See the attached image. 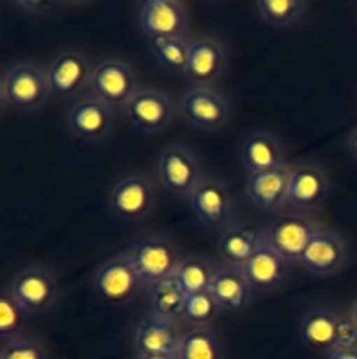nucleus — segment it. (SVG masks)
Returning <instances> with one entry per match:
<instances>
[{"mask_svg":"<svg viewBox=\"0 0 357 359\" xmlns=\"http://www.w3.org/2000/svg\"><path fill=\"white\" fill-rule=\"evenodd\" d=\"M49 95L48 67L41 63L21 60L10 63L2 72L0 97L4 105L28 112L41 107Z\"/></svg>","mask_w":357,"mask_h":359,"instance_id":"f257e3e1","label":"nucleus"},{"mask_svg":"<svg viewBox=\"0 0 357 359\" xmlns=\"http://www.w3.org/2000/svg\"><path fill=\"white\" fill-rule=\"evenodd\" d=\"M322 224L307 212L282 210L261 230V241L275 249L289 263H300L317 230Z\"/></svg>","mask_w":357,"mask_h":359,"instance_id":"f03ea898","label":"nucleus"},{"mask_svg":"<svg viewBox=\"0 0 357 359\" xmlns=\"http://www.w3.org/2000/svg\"><path fill=\"white\" fill-rule=\"evenodd\" d=\"M126 255L135 266L144 287H150L175 277L182 262L174 242L161 233H149L136 238Z\"/></svg>","mask_w":357,"mask_h":359,"instance_id":"7ed1b4c3","label":"nucleus"},{"mask_svg":"<svg viewBox=\"0 0 357 359\" xmlns=\"http://www.w3.org/2000/svg\"><path fill=\"white\" fill-rule=\"evenodd\" d=\"M192 217L206 230L224 231L234 223V196L230 186L214 174H205L188 198Z\"/></svg>","mask_w":357,"mask_h":359,"instance_id":"20e7f679","label":"nucleus"},{"mask_svg":"<svg viewBox=\"0 0 357 359\" xmlns=\"http://www.w3.org/2000/svg\"><path fill=\"white\" fill-rule=\"evenodd\" d=\"M177 112L189 126L217 132L231 118V102L214 86H189L177 98Z\"/></svg>","mask_w":357,"mask_h":359,"instance_id":"39448f33","label":"nucleus"},{"mask_svg":"<svg viewBox=\"0 0 357 359\" xmlns=\"http://www.w3.org/2000/svg\"><path fill=\"white\" fill-rule=\"evenodd\" d=\"M126 121L133 130L147 135L161 133L177 114V102L160 88H140L122 107Z\"/></svg>","mask_w":357,"mask_h":359,"instance_id":"423d86ee","label":"nucleus"},{"mask_svg":"<svg viewBox=\"0 0 357 359\" xmlns=\"http://www.w3.org/2000/svg\"><path fill=\"white\" fill-rule=\"evenodd\" d=\"M202 161L195 149L186 144H172L156 161V177L167 191L189 198L203 177Z\"/></svg>","mask_w":357,"mask_h":359,"instance_id":"0eeeda50","label":"nucleus"},{"mask_svg":"<svg viewBox=\"0 0 357 359\" xmlns=\"http://www.w3.org/2000/svg\"><path fill=\"white\" fill-rule=\"evenodd\" d=\"M97 297L107 305H126L135 300L144 284L128 255H115L98 265L93 276Z\"/></svg>","mask_w":357,"mask_h":359,"instance_id":"6e6552de","label":"nucleus"},{"mask_svg":"<svg viewBox=\"0 0 357 359\" xmlns=\"http://www.w3.org/2000/svg\"><path fill=\"white\" fill-rule=\"evenodd\" d=\"M156 203V189L150 179L140 174L121 175L108 193V209L126 224L146 219Z\"/></svg>","mask_w":357,"mask_h":359,"instance_id":"1a4fd4ad","label":"nucleus"},{"mask_svg":"<svg viewBox=\"0 0 357 359\" xmlns=\"http://www.w3.org/2000/svg\"><path fill=\"white\" fill-rule=\"evenodd\" d=\"M90 88L91 95L105 102L108 107L122 109L140 90V84L135 69L126 60L111 56L94 67Z\"/></svg>","mask_w":357,"mask_h":359,"instance_id":"9d476101","label":"nucleus"},{"mask_svg":"<svg viewBox=\"0 0 357 359\" xmlns=\"http://www.w3.org/2000/svg\"><path fill=\"white\" fill-rule=\"evenodd\" d=\"M7 286L28 314H46L58 300V280L44 265L24 266Z\"/></svg>","mask_w":357,"mask_h":359,"instance_id":"9b49d317","label":"nucleus"},{"mask_svg":"<svg viewBox=\"0 0 357 359\" xmlns=\"http://www.w3.org/2000/svg\"><path fill=\"white\" fill-rule=\"evenodd\" d=\"M329 179L317 161H298L290 165V181L286 207L296 212H310L326 202Z\"/></svg>","mask_w":357,"mask_h":359,"instance_id":"f8f14e48","label":"nucleus"},{"mask_svg":"<svg viewBox=\"0 0 357 359\" xmlns=\"http://www.w3.org/2000/svg\"><path fill=\"white\" fill-rule=\"evenodd\" d=\"M136 13L146 39L186 37L188 34V9L178 0H140Z\"/></svg>","mask_w":357,"mask_h":359,"instance_id":"ddd939ff","label":"nucleus"},{"mask_svg":"<svg viewBox=\"0 0 357 359\" xmlns=\"http://www.w3.org/2000/svg\"><path fill=\"white\" fill-rule=\"evenodd\" d=\"M349 262V245L336 230L322 226L314 235L300 265L315 277H331L342 272Z\"/></svg>","mask_w":357,"mask_h":359,"instance_id":"4468645a","label":"nucleus"},{"mask_svg":"<svg viewBox=\"0 0 357 359\" xmlns=\"http://www.w3.org/2000/svg\"><path fill=\"white\" fill-rule=\"evenodd\" d=\"M181 325L147 314L133 326V347L136 356H177L182 339Z\"/></svg>","mask_w":357,"mask_h":359,"instance_id":"2eb2a0df","label":"nucleus"},{"mask_svg":"<svg viewBox=\"0 0 357 359\" xmlns=\"http://www.w3.org/2000/svg\"><path fill=\"white\" fill-rule=\"evenodd\" d=\"M114 109L94 95H84L72 104L66 114V126L83 142H98L112 132Z\"/></svg>","mask_w":357,"mask_h":359,"instance_id":"dca6fc26","label":"nucleus"},{"mask_svg":"<svg viewBox=\"0 0 357 359\" xmlns=\"http://www.w3.org/2000/svg\"><path fill=\"white\" fill-rule=\"evenodd\" d=\"M93 69L90 60L79 51H62L48 65V81L51 95L72 98L90 86Z\"/></svg>","mask_w":357,"mask_h":359,"instance_id":"f3484780","label":"nucleus"},{"mask_svg":"<svg viewBox=\"0 0 357 359\" xmlns=\"http://www.w3.org/2000/svg\"><path fill=\"white\" fill-rule=\"evenodd\" d=\"M290 163L273 170L245 175V195L251 205L261 212H282L287 202Z\"/></svg>","mask_w":357,"mask_h":359,"instance_id":"a211bd4d","label":"nucleus"},{"mask_svg":"<svg viewBox=\"0 0 357 359\" xmlns=\"http://www.w3.org/2000/svg\"><path fill=\"white\" fill-rule=\"evenodd\" d=\"M226 67V48L210 35L191 39L186 81L191 86H212Z\"/></svg>","mask_w":357,"mask_h":359,"instance_id":"6ab92c4d","label":"nucleus"},{"mask_svg":"<svg viewBox=\"0 0 357 359\" xmlns=\"http://www.w3.org/2000/svg\"><path fill=\"white\" fill-rule=\"evenodd\" d=\"M340 312L331 305L315 304L307 309L300 321V340L308 351L328 356L336 346Z\"/></svg>","mask_w":357,"mask_h":359,"instance_id":"aec40b11","label":"nucleus"},{"mask_svg":"<svg viewBox=\"0 0 357 359\" xmlns=\"http://www.w3.org/2000/svg\"><path fill=\"white\" fill-rule=\"evenodd\" d=\"M209 291L223 314H234L247 309L255 293L245 277L244 269L237 265H227V263L217 265Z\"/></svg>","mask_w":357,"mask_h":359,"instance_id":"412c9836","label":"nucleus"},{"mask_svg":"<svg viewBox=\"0 0 357 359\" xmlns=\"http://www.w3.org/2000/svg\"><path fill=\"white\" fill-rule=\"evenodd\" d=\"M241 269L252 290L255 293L258 291L266 293L282 286L289 272V262L261 241L259 248Z\"/></svg>","mask_w":357,"mask_h":359,"instance_id":"4be33fe9","label":"nucleus"},{"mask_svg":"<svg viewBox=\"0 0 357 359\" xmlns=\"http://www.w3.org/2000/svg\"><path fill=\"white\" fill-rule=\"evenodd\" d=\"M240 161L245 175L273 170L287 165L279 139L270 132H252L240 147Z\"/></svg>","mask_w":357,"mask_h":359,"instance_id":"5701e85b","label":"nucleus"},{"mask_svg":"<svg viewBox=\"0 0 357 359\" xmlns=\"http://www.w3.org/2000/svg\"><path fill=\"white\" fill-rule=\"evenodd\" d=\"M261 244V231L254 230L241 221H234L220 231L219 255L227 265L244 266Z\"/></svg>","mask_w":357,"mask_h":359,"instance_id":"b1692460","label":"nucleus"},{"mask_svg":"<svg viewBox=\"0 0 357 359\" xmlns=\"http://www.w3.org/2000/svg\"><path fill=\"white\" fill-rule=\"evenodd\" d=\"M147 291H149V314L168 319V321H182L188 294L175 277L154 284L147 287Z\"/></svg>","mask_w":357,"mask_h":359,"instance_id":"393cba45","label":"nucleus"},{"mask_svg":"<svg viewBox=\"0 0 357 359\" xmlns=\"http://www.w3.org/2000/svg\"><path fill=\"white\" fill-rule=\"evenodd\" d=\"M177 359H226V354L212 326H191L182 333Z\"/></svg>","mask_w":357,"mask_h":359,"instance_id":"a878e982","label":"nucleus"},{"mask_svg":"<svg viewBox=\"0 0 357 359\" xmlns=\"http://www.w3.org/2000/svg\"><path fill=\"white\" fill-rule=\"evenodd\" d=\"M147 49L154 62L163 70L184 76L188 69L191 39L186 37H156L146 39Z\"/></svg>","mask_w":357,"mask_h":359,"instance_id":"bb28decb","label":"nucleus"},{"mask_svg":"<svg viewBox=\"0 0 357 359\" xmlns=\"http://www.w3.org/2000/svg\"><path fill=\"white\" fill-rule=\"evenodd\" d=\"M216 270V263L205 256H186L178 265L175 279L186 291V294L202 293V291L210 290Z\"/></svg>","mask_w":357,"mask_h":359,"instance_id":"cd10ccee","label":"nucleus"},{"mask_svg":"<svg viewBox=\"0 0 357 359\" xmlns=\"http://www.w3.org/2000/svg\"><path fill=\"white\" fill-rule=\"evenodd\" d=\"M259 18L276 28L296 25L307 14L308 2L303 0H258L254 4Z\"/></svg>","mask_w":357,"mask_h":359,"instance_id":"c85d7f7f","label":"nucleus"},{"mask_svg":"<svg viewBox=\"0 0 357 359\" xmlns=\"http://www.w3.org/2000/svg\"><path fill=\"white\" fill-rule=\"evenodd\" d=\"M28 316L30 314L24 311L23 305L16 300L13 291L6 284L0 293V344L21 339V332Z\"/></svg>","mask_w":357,"mask_h":359,"instance_id":"c756f323","label":"nucleus"},{"mask_svg":"<svg viewBox=\"0 0 357 359\" xmlns=\"http://www.w3.org/2000/svg\"><path fill=\"white\" fill-rule=\"evenodd\" d=\"M220 312V307L214 300L210 291H202V293L188 294L186 298V309L182 321L191 323L192 326H210V323L216 321Z\"/></svg>","mask_w":357,"mask_h":359,"instance_id":"7c9ffc66","label":"nucleus"},{"mask_svg":"<svg viewBox=\"0 0 357 359\" xmlns=\"http://www.w3.org/2000/svg\"><path fill=\"white\" fill-rule=\"evenodd\" d=\"M0 359H48L44 346L35 339H21L2 344Z\"/></svg>","mask_w":357,"mask_h":359,"instance_id":"2f4dec72","label":"nucleus"},{"mask_svg":"<svg viewBox=\"0 0 357 359\" xmlns=\"http://www.w3.org/2000/svg\"><path fill=\"white\" fill-rule=\"evenodd\" d=\"M335 349H357V323L352 316H340L336 326V346Z\"/></svg>","mask_w":357,"mask_h":359,"instance_id":"473e14b6","label":"nucleus"},{"mask_svg":"<svg viewBox=\"0 0 357 359\" xmlns=\"http://www.w3.org/2000/svg\"><path fill=\"white\" fill-rule=\"evenodd\" d=\"M14 9L21 11L28 16H41V14H48L49 11L55 9L58 2H46V0H14L10 2Z\"/></svg>","mask_w":357,"mask_h":359,"instance_id":"72a5a7b5","label":"nucleus"},{"mask_svg":"<svg viewBox=\"0 0 357 359\" xmlns=\"http://www.w3.org/2000/svg\"><path fill=\"white\" fill-rule=\"evenodd\" d=\"M346 153H349L350 160L357 165V125L350 130L349 137H346Z\"/></svg>","mask_w":357,"mask_h":359,"instance_id":"f704fd0d","label":"nucleus"},{"mask_svg":"<svg viewBox=\"0 0 357 359\" xmlns=\"http://www.w3.org/2000/svg\"><path fill=\"white\" fill-rule=\"evenodd\" d=\"M326 359H357V349H335Z\"/></svg>","mask_w":357,"mask_h":359,"instance_id":"c9c22d12","label":"nucleus"},{"mask_svg":"<svg viewBox=\"0 0 357 359\" xmlns=\"http://www.w3.org/2000/svg\"><path fill=\"white\" fill-rule=\"evenodd\" d=\"M136 359H177V356H136Z\"/></svg>","mask_w":357,"mask_h":359,"instance_id":"e433bc0d","label":"nucleus"},{"mask_svg":"<svg viewBox=\"0 0 357 359\" xmlns=\"http://www.w3.org/2000/svg\"><path fill=\"white\" fill-rule=\"evenodd\" d=\"M350 316H352V319H354V321L357 323V300L354 302V304H352V307H350Z\"/></svg>","mask_w":357,"mask_h":359,"instance_id":"4c0bfd02","label":"nucleus"}]
</instances>
